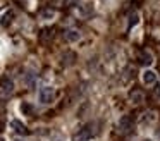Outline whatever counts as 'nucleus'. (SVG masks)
I'll list each match as a JSON object with an SVG mask.
<instances>
[{
	"mask_svg": "<svg viewBox=\"0 0 160 141\" xmlns=\"http://www.w3.org/2000/svg\"><path fill=\"white\" fill-rule=\"evenodd\" d=\"M93 136V131H91V126H84L83 129H79L76 134L72 136V141H88Z\"/></svg>",
	"mask_w": 160,
	"mask_h": 141,
	"instance_id": "1",
	"label": "nucleus"
},
{
	"mask_svg": "<svg viewBox=\"0 0 160 141\" xmlns=\"http://www.w3.org/2000/svg\"><path fill=\"white\" fill-rule=\"evenodd\" d=\"M53 100V88L50 86H43L40 89V102L42 103H50Z\"/></svg>",
	"mask_w": 160,
	"mask_h": 141,
	"instance_id": "2",
	"label": "nucleus"
},
{
	"mask_svg": "<svg viewBox=\"0 0 160 141\" xmlns=\"http://www.w3.org/2000/svg\"><path fill=\"white\" fill-rule=\"evenodd\" d=\"M0 89L4 93H12V89H14V83H12L11 78H7V76H4V78L0 79Z\"/></svg>",
	"mask_w": 160,
	"mask_h": 141,
	"instance_id": "3",
	"label": "nucleus"
},
{
	"mask_svg": "<svg viewBox=\"0 0 160 141\" xmlns=\"http://www.w3.org/2000/svg\"><path fill=\"white\" fill-rule=\"evenodd\" d=\"M143 83L145 84H155L157 83V72L152 71V69H146L143 72Z\"/></svg>",
	"mask_w": 160,
	"mask_h": 141,
	"instance_id": "4",
	"label": "nucleus"
},
{
	"mask_svg": "<svg viewBox=\"0 0 160 141\" xmlns=\"http://www.w3.org/2000/svg\"><path fill=\"white\" fill-rule=\"evenodd\" d=\"M11 126H12V129H14L16 133H18V134H22V136H26V134L29 133V131H28V127H26L24 124L21 122V120H18V119H14V120H12V122H11Z\"/></svg>",
	"mask_w": 160,
	"mask_h": 141,
	"instance_id": "5",
	"label": "nucleus"
},
{
	"mask_svg": "<svg viewBox=\"0 0 160 141\" xmlns=\"http://www.w3.org/2000/svg\"><path fill=\"white\" fill-rule=\"evenodd\" d=\"M12 19H14V10H7V12H4L2 17H0V26L7 28L9 24L12 23Z\"/></svg>",
	"mask_w": 160,
	"mask_h": 141,
	"instance_id": "6",
	"label": "nucleus"
},
{
	"mask_svg": "<svg viewBox=\"0 0 160 141\" xmlns=\"http://www.w3.org/2000/svg\"><path fill=\"white\" fill-rule=\"evenodd\" d=\"M138 60H139V64H141V65H150L153 62V57H152L150 52H139Z\"/></svg>",
	"mask_w": 160,
	"mask_h": 141,
	"instance_id": "7",
	"label": "nucleus"
},
{
	"mask_svg": "<svg viewBox=\"0 0 160 141\" xmlns=\"http://www.w3.org/2000/svg\"><path fill=\"white\" fill-rule=\"evenodd\" d=\"M119 127H121V131L122 133H128L129 129H131V117H122L121 119V122H119Z\"/></svg>",
	"mask_w": 160,
	"mask_h": 141,
	"instance_id": "8",
	"label": "nucleus"
},
{
	"mask_svg": "<svg viewBox=\"0 0 160 141\" xmlns=\"http://www.w3.org/2000/svg\"><path fill=\"white\" fill-rule=\"evenodd\" d=\"M62 60H66V62H64L66 65L74 64V60H76V53H74V52H66V53H64V57H62Z\"/></svg>",
	"mask_w": 160,
	"mask_h": 141,
	"instance_id": "9",
	"label": "nucleus"
},
{
	"mask_svg": "<svg viewBox=\"0 0 160 141\" xmlns=\"http://www.w3.org/2000/svg\"><path fill=\"white\" fill-rule=\"evenodd\" d=\"M21 112L24 113V115H31V113H33V107L29 105V103L22 102V103H21Z\"/></svg>",
	"mask_w": 160,
	"mask_h": 141,
	"instance_id": "10",
	"label": "nucleus"
},
{
	"mask_svg": "<svg viewBox=\"0 0 160 141\" xmlns=\"http://www.w3.org/2000/svg\"><path fill=\"white\" fill-rule=\"evenodd\" d=\"M66 40H67V41H76V40H79V33H78V31H67V33H66Z\"/></svg>",
	"mask_w": 160,
	"mask_h": 141,
	"instance_id": "11",
	"label": "nucleus"
},
{
	"mask_svg": "<svg viewBox=\"0 0 160 141\" xmlns=\"http://www.w3.org/2000/svg\"><path fill=\"white\" fill-rule=\"evenodd\" d=\"M136 23H138V14H131V16H129V28H131V26H134V24Z\"/></svg>",
	"mask_w": 160,
	"mask_h": 141,
	"instance_id": "12",
	"label": "nucleus"
},
{
	"mask_svg": "<svg viewBox=\"0 0 160 141\" xmlns=\"http://www.w3.org/2000/svg\"><path fill=\"white\" fill-rule=\"evenodd\" d=\"M155 95H157V96H160V84L155 88Z\"/></svg>",
	"mask_w": 160,
	"mask_h": 141,
	"instance_id": "13",
	"label": "nucleus"
},
{
	"mask_svg": "<svg viewBox=\"0 0 160 141\" xmlns=\"http://www.w3.org/2000/svg\"><path fill=\"white\" fill-rule=\"evenodd\" d=\"M0 141H5V139H4V138H0Z\"/></svg>",
	"mask_w": 160,
	"mask_h": 141,
	"instance_id": "14",
	"label": "nucleus"
},
{
	"mask_svg": "<svg viewBox=\"0 0 160 141\" xmlns=\"http://www.w3.org/2000/svg\"><path fill=\"white\" fill-rule=\"evenodd\" d=\"M143 141H152V139H143Z\"/></svg>",
	"mask_w": 160,
	"mask_h": 141,
	"instance_id": "15",
	"label": "nucleus"
}]
</instances>
